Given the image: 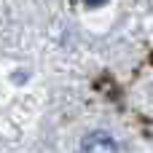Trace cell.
Instances as JSON below:
<instances>
[{
  "label": "cell",
  "mask_w": 153,
  "mask_h": 153,
  "mask_svg": "<svg viewBox=\"0 0 153 153\" xmlns=\"http://www.w3.org/2000/svg\"><path fill=\"white\" fill-rule=\"evenodd\" d=\"M81 153H121V148L108 132H94V134H89L83 140V151Z\"/></svg>",
  "instance_id": "6da1fadb"
}]
</instances>
